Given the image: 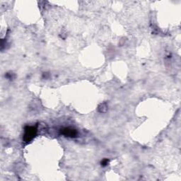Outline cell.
<instances>
[{"label":"cell","instance_id":"2","mask_svg":"<svg viewBox=\"0 0 181 181\" xmlns=\"http://www.w3.org/2000/svg\"><path fill=\"white\" fill-rule=\"evenodd\" d=\"M63 134H65L66 136L69 137H74L76 135V132L74 129H70V128H65L63 130Z\"/></svg>","mask_w":181,"mask_h":181},{"label":"cell","instance_id":"1","mask_svg":"<svg viewBox=\"0 0 181 181\" xmlns=\"http://www.w3.org/2000/svg\"><path fill=\"white\" fill-rule=\"evenodd\" d=\"M36 133V129L33 127H28L25 129V132L24 135V140L26 142L32 140Z\"/></svg>","mask_w":181,"mask_h":181}]
</instances>
